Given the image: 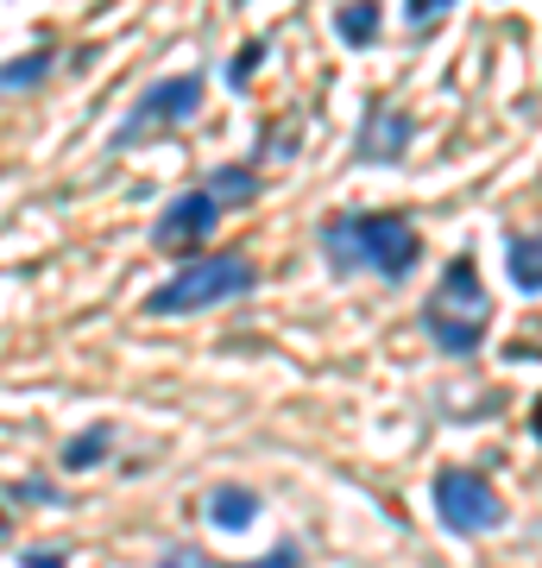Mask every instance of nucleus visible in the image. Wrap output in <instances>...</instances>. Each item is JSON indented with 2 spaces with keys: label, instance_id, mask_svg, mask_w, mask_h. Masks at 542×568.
<instances>
[{
  "label": "nucleus",
  "instance_id": "nucleus-7",
  "mask_svg": "<svg viewBox=\"0 0 542 568\" xmlns=\"http://www.w3.org/2000/svg\"><path fill=\"white\" fill-rule=\"evenodd\" d=\"M410 114H398V108H372L366 114V126H360V159H372V164H391L410 145Z\"/></svg>",
  "mask_w": 542,
  "mask_h": 568
},
{
  "label": "nucleus",
  "instance_id": "nucleus-14",
  "mask_svg": "<svg viewBox=\"0 0 542 568\" xmlns=\"http://www.w3.org/2000/svg\"><path fill=\"white\" fill-rule=\"evenodd\" d=\"M454 0H403V13H410V26H429V20H442Z\"/></svg>",
  "mask_w": 542,
  "mask_h": 568
},
{
  "label": "nucleus",
  "instance_id": "nucleus-11",
  "mask_svg": "<svg viewBox=\"0 0 542 568\" xmlns=\"http://www.w3.org/2000/svg\"><path fill=\"white\" fill-rule=\"evenodd\" d=\"M202 196H222V203H253L259 196V178H253V164H227V171H215L208 178V190Z\"/></svg>",
  "mask_w": 542,
  "mask_h": 568
},
{
  "label": "nucleus",
  "instance_id": "nucleus-5",
  "mask_svg": "<svg viewBox=\"0 0 542 568\" xmlns=\"http://www.w3.org/2000/svg\"><path fill=\"white\" fill-rule=\"evenodd\" d=\"M202 89H208L202 77H164V82H152V89L140 95V108H133V121L121 126V145L133 140L140 126H158V121L177 126V121H190V114L202 108Z\"/></svg>",
  "mask_w": 542,
  "mask_h": 568
},
{
  "label": "nucleus",
  "instance_id": "nucleus-13",
  "mask_svg": "<svg viewBox=\"0 0 542 568\" xmlns=\"http://www.w3.org/2000/svg\"><path fill=\"white\" fill-rule=\"evenodd\" d=\"M101 455H108V424L82 429L76 443L63 448V467H70V474H82V467H101Z\"/></svg>",
  "mask_w": 542,
  "mask_h": 568
},
{
  "label": "nucleus",
  "instance_id": "nucleus-9",
  "mask_svg": "<svg viewBox=\"0 0 542 568\" xmlns=\"http://www.w3.org/2000/svg\"><path fill=\"white\" fill-rule=\"evenodd\" d=\"M51 63H58L51 44H39V51H25V58H13V63H0V89H32V82L51 77Z\"/></svg>",
  "mask_w": 542,
  "mask_h": 568
},
{
  "label": "nucleus",
  "instance_id": "nucleus-3",
  "mask_svg": "<svg viewBox=\"0 0 542 568\" xmlns=\"http://www.w3.org/2000/svg\"><path fill=\"white\" fill-rule=\"evenodd\" d=\"M253 260L246 253H208V260L183 265L171 284H158L152 291V316H190V310H215V304H234V297H246L253 291Z\"/></svg>",
  "mask_w": 542,
  "mask_h": 568
},
{
  "label": "nucleus",
  "instance_id": "nucleus-10",
  "mask_svg": "<svg viewBox=\"0 0 542 568\" xmlns=\"http://www.w3.org/2000/svg\"><path fill=\"white\" fill-rule=\"evenodd\" d=\"M335 32H341L347 44H372L379 39V0H354V7H341V13H335Z\"/></svg>",
  "mask_w": 542,
  "mask_h": 568
},
{
  "label": "nucleus",
  "instance_id": "nucleus-6",
  "mask_svg": "<svg viewBox=\"0 0 542 568\" xmlns=\"http://www.w3.org/2000/svg\"><path fill=\"white\" fill-rule=\"evenodd\" d=\"M215 215H222V203H215V196H202V190H190V196H177V203L158 215L152 241H158L164 253H190V246H202L208 234H215Z\"/></svg>",
  "mask_w": 542,
  "mask_h": 568
},
{
  "label": "nucleus",
  "instance_id": "nucleus-17",
  "mask_svg": "<svg viewBox=\"0 0 542 568\" xmlns=\"http://www.w3.org/2000/svg\"><path fill=\"white\" fill-rule=\"evenodd\" d=\"M25 568H63V556H58V549H32V556H25Z\"/></svg>",
  "mask_w": 542,
  "mask_h": 568
},
{
  "label": "nucleus",
  "instance_id": "nucleus-16",
  "mask_svg": "<svg viewBox=\"0 0 542 568\" xmlns=\"http://www.w3.org/2000/svg\"><path fill=\"white\" fill-rule=\"evenodd\" d=\"M241 568H303V556H297L290 544H284V549H272L265 562H241Z\"/></svg>",
  "mask_w": 542,
  "mask_h": 568
},
{
  "label": "nucleus",
  "instance_id": "nucleus-12",
  "mask_svg": "<svg viewBox=\"0 0 542 568\" xmlns=\"http://www.w3.org/2000/svg\"><path fill=\"white\" fill-rule=\"evenodd\" d=\"M504 265H511V278H518L523 297H536V291H542V260H536V241H530V234H518V241H511Z\"/></svg>",
  "mask_w": 542,
  "mask_h": 568
},
{
  "label": "nucleus",
  "instance_id": "nucleus-1",
  "mask_svg": "<svg viewBox=\"0 0 542 568\" xmlns=\"http://www.w3.org/2000/svg\"><path fill=\"white\" fill-rule=\"evenodd\" d=\"M321 241H328V260L341 265V272L347 265H366L379 278H403L422 253L417 227L403 222V215H335Z\"/></svg>",
  "mask_w": 542,
  "mask_h": 568
},
{
  "label": "nucleus",
  "instance_id": "nucleus-2",
  "mask_svg": "<svg viewBox=\"0 0 542 568\" xmlns=\"http://www.w3.org/2000/svg\"><path fill=\"white\" fill-rule=\"evenodd\" d=\"M485 316H492V304H485V284H480V272H473V260H448L436 297L422 304V328L436 335L442 354H473Z\"/></svg>",
  "mask_w": 542,
  "mask_h": 568
},
{
  "label": "nucleus",
  "instance_id": "nucleus-8",
  "mask_svg": "<svg viewBox=\"0 0 542 568\" xmlns=\"http://www.w3.org/2000/svg\"><path fill=\"white\" fill-rule=\"evenodd\" d=\"M208 518H215V530H246L259 518V499L246 487H215L208 493Z\"/></svg>",
  "mask_w": 542,
  "mask_h": 568
},
{
  "label": "nucleus",
  "instance_id": "nucleus-4",
  "mask_svg": "<svg viewBox=\"0 0 542 568\" xmlns=\"http://www.w3.org/2000/svg\"><path fill=\"white\" fill-rule=\"evenodd\" d=\"M436 518H442V530H454V537H485V530L504 525V499L492 493L485 474H473V467H442V474H436Z\"/></svg>",
  "mask_w": 542,
  "mask_h": 568
},
{
  "label": "nucleus",
  "instance_id": "nucleus-15",
  "mask_svg": "<svg viewBox=\"0 0 542 568\" xmlns=\"http://www.w3.org/2000/svg\"><path fill=\"white\" fill-rule=\"evenodd\" d=\"M259 58H265V39H259V44H246L241 58L227 63V82H246V77H253V63H259Z\"/></svg>",
  "mask_w": 542,
  "mask_h": 568
}]
</instances>
